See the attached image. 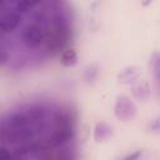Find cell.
Masks as SVG:
<instances>
[{"instance_id": "30bf717a", "label": "cell", "mask_w": 160, "mask_h": 160, "mask_svg": "<svg viewBox=\"0 0 160 160\" xmlns=\"http://www.w3.org/2000/svg\"><path fill=\"white\" fill-rule=\"evenodd\" d=\"M98 75H99V69L96 65H90L84 71V79L89 84H92L98 79Z\"/></svg>"}, {"instance_id": "8fae6325", "label": "cell", "mask_w": 160, "mask_h": 160, "mask_svg": "<svg viewBox=\"0 0 160 160\" xmlns=\"http://www.w3.org/2000/svg\"><path fill=\"white\" fill-rule=\"evenodd\" d=\"M149 94H150V91H149L148 85L145 86V89H142L141 84H140V85H138L136 88H134V95H135L138 99H141V100H144V101H145V99L149 96Z\"/></svg>"}, {"instance_id": "6da1fadb", "label": "cell", "mask_w": 160, "mask_h": 160, "mask_svg": "<svg viewBox=\"0 0 160 160\" xmlns=\"http://www.w3.org/2000/svg\"><path fill=\"white\" fill-rule=\"evenodd\" d=\"M38 132V124L22 128H4L0 126V144L1 145H20L29 142Z\"/></svg>"}, {"instance_id": "7a4b0ae2", "label": "cell", "mask_w": 160, "mask_h": 160, "mask_svg": "<svg viewBox=\"0 0 160 160\" xmlns=\"http://www.w3.org/2000/svg\"><path fill=\"white\" fill-rule=\"evenodd\" d=\"M74 136V124L68 115H61L55 124L54 131L50 136V142L54 146L66 145Z\"/></svg>"}, {"instance_id": "277c9868", "label": "cell", "mask_w": 160, "mask_h": 160, "mask_svg": "<svg viewBox=\"0 0 160 160\" xmlns=\"http://www.w3.org/2000/svg\"><path fill=\"white\" fill-rule=\"evenodd\" d=\"M114 111H115V115L118 119H120L122 121H129L131 118L135 116L136 108H135L134 102L128 96H119L116 99Z\"/></svg>"}, {"instance_id": "ba28073f", "label": "cell", "mask_w": 160, "mask_h": 160, "mask_svg": "<svg viewBox=\"0 0 160 160\" xmlns=\"http://www.w3.org/2000/svg\"><path fill=\"white\" fill-rule=\"evenodd\" d=\"M39 4H40L39 1H32V0H19L14 5V11L20 15H24V14L31 11Z\"/></svg>"}, {"instance_id": "4fadbf2b", "label": "cell", "mask_w": 160, "mask_h": 160, "mask_svg": "<svg viewBox=\"0 0 160 160\" xmlns=\"http://www.w3.org/2000/svg\"><path fill=\"white\" fill-rule=\"evenodd\" d=\"M141 154H142V150H135V151L128 154L126 156H124L121 160H139Z\"/></svg>"}, {"instance_id": "3957f363", "label": "cell", "mask_w": 160, "mask_h": 160, "mask_svg": "<svg viewBox=\"0 0 160 160\" xmlns=\"http://www.w3.org/2000/svg\"><path fill=\"white\" fill-rule=\"evenodd\" d=\"M46 40V34L42 26L30 22L24 26L21 31V41L26 49H38L40 48Z\"/></svg>"}, {"instance_id": "8992f818", "label": "cell", "mask_w": 160, "mask_h": 160, "mask_svg": "<svg viewBox=\"0 0 160 160\" xmlns=\"http://www.w3.org/2000/svg\"><path fill=\"white\" fill-rule=\"evenodd\" d=\"M111 135H112V128L109 126L106 122L100 121L95 125V128H94V139H95L96 142L106 141L111 138Z\"/></svg>"}, {"instance_id": "5bb4252c", "label": "cell", "mask_w": 160, "mask_h": 160, "mask_svg": "<svg viewBox=\"0 0 160 160\" xmlns=\"http://www.w3.org/2000/svg\"><path fill=\"white\" fill-rule=\"evenodd\" d=\"M9 58H10L9 56V52L6 50H4V49L0 48V66L4 65V64H6L9 61Z\"/></svg>"}, {"instance_id": "52a82bcc", "label": "cell", "mask_w": 160, "mask_h": 160, "mask_svg": "<svg viewBox=\"0 0 160 160\" xmlns=\"http://www.w3.org/2000/svg\"><path fill=\"white\" fill-rule=\"evenodd\" d=\"M35 150H36L35 145L34 144H30V141H29V142L20 144V145L15 146L14 150L11 151V154H12L14 160H21V159L26 158L28 155H30L31 152H34Z\"/></svg>"}, {"instance_id": "9a60e30c", "label": "cell", "mask_w": 160, "mask_h": 160, "mask_svg": "<svg viewBox=\"0 0 160 160\" xmlns=\"http://www.w3.org/2000/svg\"><path fill=\"white\" fill-rule=\"evenodd\" d=\"M71 150H69V149H64V150H61V155H60V160H72L74 158L71 156Z\"/></svg>"}, {"instance_id": "5b68a950", "label": "cell", "mask_w": 160, "mask_h": 160, "mask_svg": "<svg viewBox=\"0 0 160 160\" xmlns=\"http://www.w3.org/2000/svg\"><path fill=\"white\" fill-rule=\"evenodd\" d=\"M22 22V15L15 12L14 10L6 11L0 15V32L9 34L16 30Z\"/></svg>"}, {"instance_id": "7c38bea8", "label": "cell", "mask_w": 160, "mask_h": 160, "mask_svg": "<svg viewBox=\"0 0 160 160\" xmlns=\"http://www.w3.org/2000/svg\"><path fill=\"white\" fill-rule=\"evenodd\" d=\"M0 160H14L11 151L5 145H0Z\"/></svg>"}, {"instance_id": "9c48e42d", "label": "cell", "mask_w": 160, "mask_h": 160, "mask_svg": "<svg viewBox=\"0 0 160 160\" xmlns=\"http://www.w3.org/2000/svg\"><path fill=\"white\" fill-rule=\"evenodd\" d=\"M60 61L65 68H71L78 62V52L74 49H66L62 51Z\"/></svg>"}]
</instances>
